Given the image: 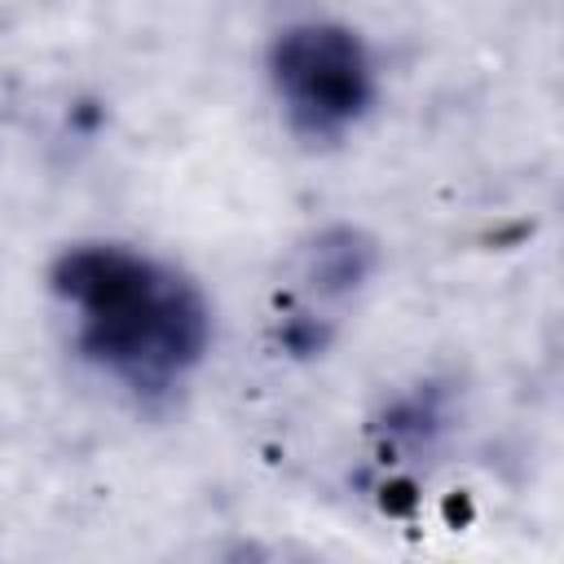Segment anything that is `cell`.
I'll list each match as a JSON object with an SVG mask.
<instances>
[{
  "label": "cell",
  "mask_w": 564,
  "mask_h": 564,
  "mask_svg": "<svg viewBox=\"0 0 564 564\" xmlns=\"http://www.w3.org/2000/svg\"><path fill=\"white\" fill-rule=\"evenodd\" d=\"M375 269V242L357 229H326L308 251V282H317L326 295L357 291Z\"/></svg>",
  "instance_id": "3"
},
{
  "label": "cell",
  "mask_w": 564,
  "mask_h": 564,
  "mask_svg": "<svg viewBox=\"0 0 564 564\" xmlns=\"http://www.w3.org/2000/svg\"><path fill=\"white\" fill-rule=\"evenodd\" d=\"M48 286L75 313L79 357L145 401L176 392L207 357V295L189 273L150 251L75 242L57 251Z\"/></svg>",
  "instance_id": "1"
},
{
  "label": "cell",
  "mask_w": 564,
  "mask_h": 564,
  "mask_svg": "<svg viewBox=\"0 0 564 564\" xmlns=\"http://www.w3.org/2000/svg\"><path fill=\"white\" fill-rule=\"evenodd\" d=\"M269 84L286 123L308 141H335L375 106V57L352 26L295 22L269 44Z\"/></svg>",
  "instance_id": "2"
}]
</instances>
